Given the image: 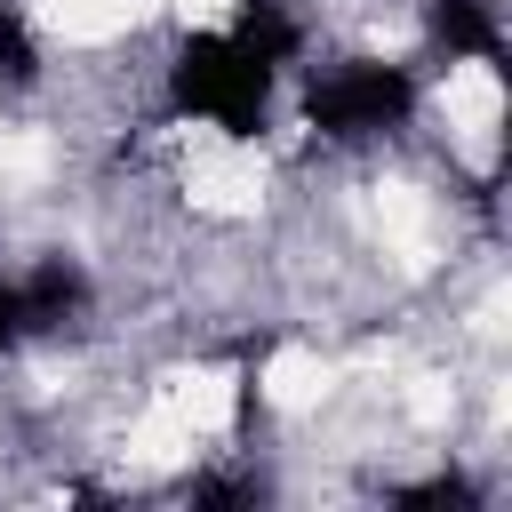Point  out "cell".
<instances>
[{"instance_id": "3957f363", "label": "cell", "mask_w": 512, "mask_h": 512, "mask_svg": "<svg viewBox=\"0 0 512 512\" xmlns=\"http://www.w3.org/2000/svg\"><path fill=\"white\" fill-rule=\"evenodd\" d=\"M16 280V320H24V336H64V328H80L88 320V272L72 264V256H40V264H24V272H8Z\"/></svg>"}, {"instance_id": "7a4b0ae2", "label": "cell", "mask_w": 512, "mask_h": 512, "mask_svg": "<svg viewBox=\"0 0 512 512\" xmlns=\"http://www.w3.org/2000/svg\"><path fill=\"white\" fill-rule=\"evenodd\" d=\"M408 112H416V72L384 64V56H344V64H328V72L304 80V120L328 144L392 136V128H408Z\"/></svg>"}, {"instance_id": "52a82bcc", "label": "cell", "mask_w": 512, "mask_h": 512, "mask_svg": "<svg viewBox=\"0 0 512 512\" xmlns=\"http://www.w3.org/2000/svg\"><path fill=\"white\" fill-rule=\"evenodd\" d=\"M16 344H24V320H16V280L0 272V360H8Z\"/></svg>"}, {"instance_id": "6da1fadb", "label": "cell", "mask_w": 512, "mask_h": 512, "mask_svg": "<svg viewBox=\"0 0 512 512\" xmlns=\"http://www.w3.org/2000/svg\"><path fill=\"white\" fill-rule=\"evenodd\" d=\"M272 80H280V72L216 24V32H192V40L176 48V64H168V104H176L184 120L224 128V136H256L264 112H272Z\"/></svg>"}, {"instance_id": "5b68a950", "label": "cell", "mask_w": 512, "mask_h": 512, "mask_svg": "<svg viewBox=\"0 0 512 512\" xmlns=\"http://www.w3.org/2000/svg\"><path fill=\"white\" fill-rule=\"evenodd\" d=\"M224 32H232L240 48H256V56L272 64V72H288V64L304 56V24H296V16L280 8V0H240V16H232Z\"/></svg>"}, {"instance_id": "8992f818", "label": "cell", "mask_w": 512, "mask_h": 512, "mask_svg": "<svg viewBox=\"0 0 512 512\" xmlns=\"http://www.w3.org/2000/svg\"><path fill=\"white\" fill-rule=\"evenodd\" d=\"M40 80V40L24 24L16 0H0V88H32Z\"/></svg>"}, {"instance_id": "277c9868", "label": "cell", "mask_w": 512, "mask_h": 512, "mask_svg": "<svg viewBox=\"0 0 512 512\" xmlns=\"http://www.w3.org/2000/svg\"><path fill=\"white\" fill-rule=\"evenodd\" d=\"M424 32L448 64H480V72H504V24H496V0H424Z\"/></svg>"}]
</instances>
